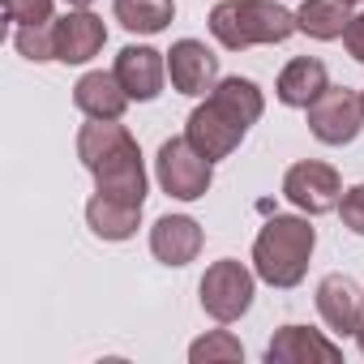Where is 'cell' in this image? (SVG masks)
Here are the masks:
<instances>
[{
    "mask_svg": "<svg viewBox=\"0 0 364 364\" xmlns=\"http://www.w3.org/2000/svg\"><path fill=\"white\" fill-rule=\"evenodd\" d=\"M77 159L95 176V193L129 206H146L150 180H146L141 146L120 120H86L77 129Z\"/></svg>",
    "mask_w": 364,
    "mask_h": 364,
    "instance_id": "6da1fadb",
    "label": "cell"
},
{
    "mask_svg": "<svg viewBox=\"0 0 364 364\" xmlns=\"http://www.w3.org/2000/svg\"><path fill=\"white\" fill-rule=\"evenodd\" d=\"M313 249H317V232H313L309 215H274L262 223V232L253 240V270L262 283L291 291L304 283Z\"/></svg>",
    "mask_w": 364,
    "mask_h": 364,
    "instance_id": "7a4b0ae2",
    "label": "cell"
},
{
    "mask_svg": "<svg viewBox=\"0 0 364 364\" xmlns=\"http://www.w3.org/2000/svg\"><path fill=\"white\" fill-rule=\"evenodd\" d=\"M296 31V14L279 0H219L210 9V35L228 52L287 43Z\"/></svg>",
    "mask_w": 364,
    "mask_h": 364,
    "instance_id": "3957f363",
    "label": "cell"
},
{
    "mask_svg": "<svg viewBox=\"0 0 364 364\" xmlns=\"http://www.w3.org/2000/svg\"><path fill=\"white\" fill-rule=\"evenodd\" d=\"M198 296H202L206 317H215L219 326H232V321H240V317L253 309L257 270H249V266L236 262V257H219V262L206 266V274H202V283H198Z\"/></svg>",
    "mask_w": 364,
    "mask_h": 364,
    "instance_id": "277c9868",
    "label": "cell"
},
{
    "mask_svg": "<svg viewBox=\"0 0 364 364\" xmlns=\"http://www.w3.org/2000/svg\"><path fill=\"white\" fill-rule=\"evenodd\" d=\"M154 180L159 189L176 202H198L215 185V163L193 150L189 137H167L154 154Z\"/></svg>",
    "mask_w": 364,
    "mask_h": 364,
    "instance_id": "5b68a950",
    "label": "cell"
},
{
    "mask_svg": "<svg viewBox=\"0 0 364 364\" xmlns=\"http://www.w3.org/2000/svg\"><path fill=\"white\" fill-rule=\"evenodd\" d=\"M283 198L300 210V215H330L343 202V180L330 163L321 159H300L287 167L283 176Z\"/></svg>",
    "mask_w": 364,
    "mask_h": 364,
    "instance_id": "8992f818",
    "label": "cell"
},
{
    "mask_svg": "<svg viewBox=\"0 0 364 364\" xmlns=\"http://www.w3.org/2000/svg\"><path fill=\"white\" fill-rule=\"evenodd\" d=\"M304 112H309V133L321 146H347L364 129V103L347 86H326V95L317 103H309Z\"/></svg>",
    "mask_w": 364,
    "mask_h": 364,
    "instance_id": "52a82bcc",
    "label": "cell"
},
{
    "mask_svg": "<svg viewBox=\"0 0 364 364\" xmlns=\"http://www.w3.org/2000/svg\"><path fill=\"white\" fill-rule=\"evenodd\" d=\"M245 133H249V124H245L240 116H232L223 103H215L210 95L193 107V116H189V124H185V137H189L193 150L206 154L210 163L228 159V154L245 141Z\"/></svg>",
    "mask_w": 364,
    "mask_h": 364,
    "instance_id": "ba28073f",
    "label": "cell"
},
{
    "mask_svg": "<svg viewBox=\"0 0 364 364\" xmlns=\"http://www.w3.org/2000/svg\"><path fill=\"white\" fill-rule=\"evenodd\" d=\"M167 77H171V90L189 99H206L219 86V56L202 39H176L167 52Z\"/></svg>",
    "mask_w": 364,
    "mask_h": 364,
    "instance_id": "9c48e42d",
    "label": "cell"
},
{
    "mask_svg": "<svg viewBox=\"0 0 364 364\" xmlns=\"http://www.w3.org/2000/svg\"><path fill=\"white\" fill-rule=\"evenodd\" d=\"M112 73L120 77V86L133 103H154L163 95V82H167V52H154L146 43H129V48H120Z\"/></svg>",
    "mask_w": 364,
    "mask_h": 364,
    "instance_id": "30bf717a",
    "label": "cell"
},
{
    "mask_svg": "<svg viewBox=\"0 0 364 364\" xmlns=\"http://www.w3.org/2000/svg\"><path fill=\"white\" fill-rule=\"evenodd\" d=\"M317 313L326 321L330 334L338 338H355L360 321H364V287L351 279V274H326L317 283Z\"/></svg>",
    "mask_w": 364,
    "mask_h": 364,
    "instance_id": "8fae6325",
    "label": "cell"
},
{
    "mask_svg": "<svg viewBox=\"0 0 364 364\" xmlns=\"http://www.w3.org/2000/svg\"><path fill=\"white\" fill-rule=\"evenodd\" d=\"M343 347L309 326H279L266 343V364H338Z\"/></svg>",
    "mask_w": 364,
    "mask_h": 364,
    "instance_id": "7c38bea8",
    "label": "cell"
},
{
    "mask_svg": "<svg viewBox=\"0 0 364 364\" xmlns=\"http://www.w3.org/2000/svg\"><path fill=\"white\" fill-rule=\"evenodd\" d=\"M107 43V26L90 9H69L56 18V60L60 65H90Z\"/></svg>",
    "mask_w": 364,
    "mask_h": 364,
    "instance_id": "4fadbf2b",
    "label": "cell"
},
{
    "mask_svg": "<svg viewBox=\"0 0 364 364\" xmlns=\"http://www.w3.org/2000/svg\"><path fill=\"white\" fill-rule=\"evenodd\" d=\"M202 223L198 219H189V215H163V219H154V228H150V253H154V262H163V266H189V262H198V253H202Z\"/></svg>",
    "mask_w": 364,
    "mask_h": 364,
    "instance_id": "5bb4252c",
    "label": "cell"
},
{
    "mask_svg": "<svg viewBox=\"0 0 364 364\" xmlns=\"http://www.w3.org/2000/svg\"><path fill=\"white\" fill-rule=\"evenodd\" d=\"M73 103H77V112H82L86 120H120L124 107H129L133 99L124 95V86H120L116 73L90 69V73L77 77V86H73Z\"/></svg>",
    "mask_w": 364,
    "mask_h": 364,
    "instance_id": "9a60e30c",
    "label": "cell"
},
{
    "mask_svg": "<svg viewBox=\"0 0 364 364\" xmlns=\"http://www.w3.org/2000/svg\"><path fill=\"white\" fill-rule=\"evenodd\" d=\"M326 86H330L326 65L317 56H296V60L283 65V73L274 82V99L283 107H309V103H317L326 95Z\"/></svg>",
    "mask_w": 364,
    "mask_h": 364,
    "instance_id": "2e32d148",
    "label": "cell"
},
{
    "mask_svg": "<svg viewBox=\"0 0 364 364\" xmlns=\"http://www.w3.org/2000/svg\"><path fill=\"white\" fill-rule=\"evenodd\" d=\"M86 228H90L99 240H112V245L133 240L137 228H141V206H129V202H116V198L95 193V198L86 202Z\"/></svg>",
    "mask_w": 364,
    "mask_h": 364,
    "instance_id": "e0dca14e",
    "label": "cell"
},
{
    "mask_svg": "<svg viewBox=\"0 0 364 364\" xmlns=\"http://www.w3.org/2000/svg\"><path fill=\"white\" fill-rule=\"evenodd\" d=\"M351 0H304V5L296 9V26L300 35L317 39V43H334L343 39L347 22H351Z\"/></svg>",
    "mask_w": 364,
    "mask_h": 364,
    "instance_id": "ac0fdd59",
    "label": "cell"
},
{
    "mask_svg": "<svg viewBox=\"0 0 364 364\" xmlns=\"http://www.w3.org/2000/svg\"><path fill=\"white\" fill-rule=\"evenodd\" d=\"M112 14L129 35H159L171 26L176 5L171 0H112Z\"/></svg>",
    "mask_w": 364,
    "mask_h": 364,
    "instance_id": "d6986e66",
    "label": "cell"
},
{
    "mask_svg": "<svg viewBox=\"0 0 364 364\" xmlns=\"http://www.w3.org/2000/svg\"><path fill=\"white\" fill-rule=\"evenodd\" d=\"M189 360L193 364H236L245 360V347L232 330H206L202 338L189 343Z\"/></svg>",
    "mask_w": 364,
    "mask_h": 364,
    "instance_id": "ffe728a7",
    "label": "cell"
},
{
    "mask_svg": "<svg viewBox=\"0 0 364 364\" xmlns=\"http://www.w3.org/2000/svg\"><path fill=\"white\" fill-rule=\"evenodd\" d=\"M14 48H18L26 60H35V65L56 60V22H43V26H18V31H14Z\"/></svg>",
    "mask_w": 364,
    "mask_h": 364,
    "instance_id": "44dd1931",
    "label": "cell"
},
{
    "mask_svg": "<svg viewBox=\"0 0 364 364\" xmlns=\"http://www.w3.org/2000/svg\"><path fill=\"white\" fill-rule=\"evenodd\" d=\"M56 0H5V18L14 26H43V22H56L52 18Z\"/></svg>",
    "mask_w": 364,
    "mask_h": 364,
    "instance_id": "7402d4cb",
    "label": "cell"
},
{
    "mask_svg": "<svg viewBox=\"0 0 364 364\" xmlns=\"http://www.w3.org/2000/svg\"><path fill=\"white\" fill-rule=\"evenodd\" d=\"M338 219L351 236H364V185H351L343 189V202H338Z\"/></svg>",
    "mask_w": 364,
    "mask_h": 364,
    "instance_id": "603a6c76",
    "label": "cell"
},
{
    "mask_svg": "<svg viewBox=\"0 0 364 364\" xmlns=\"http://www.w3.org/2000/svg\"><path fill=\"white\" fill-rule=\"evenodd\" d=\"M343 48H347V56H351L355 65H364V14H355V18L347 22V31H343Z\"/></svg>",
    "mask_w": 364,
    "mask_h": 364,
    "instance_id": "cb8c5ba5",
    "label": "cell"
},
{
    "mask_svg": "<svg viewBox=\"0 0 364 364\" xmlns=\"http://www.w3.org/2000/svg\"><path fill=\"white\" fill-rule=\"evenodd\" d=\"M65 5H69V9H90L95 0H65Z\"/></svg>",
    "mask_w": 364,
    "mask_h": 364,
    "instance_id": "d4e9b609",
    "label": "cell"
},
{
    "mask_svg": "<svg viewBox=\"0 0 364 364\" xmlns=\"http://www.w3.org/2000/svg\"><path fill=\"white\" fill-rule=\"evenodd\" d=\"M355 347L364 351V321H360V330H355Z\"/></svg>",
    "mask_w": 364,
    "mask_h": 364,
    "instance_id": "484cf974",
    "label": "cell"
},
{
    "mask_svg": "<svg viewBox=\"0 0 364 364\" xmlns=\"http://www.w3.org/2000/svg\"><path fill=\"white\" fill-rule=\"evenodd\" d=\"M351 5H364V0H351Z\"/></svg>",
    "mask_w": 364,
    "mask_h": 364,
    "instance_id": "4316f807",
    "label": "cell"
},
{
    "mask_svg": "<svg viewBox=\"0 0 364 364\" xmlns=\"http://www.w3.org/2000/svg\"><path fill=\"white\" fill-rule=\"evenodd\" d=\"M360 103H364V90H360Z\"/></svg>",
    "mask_w": 364,
    "mask_h": 364,
    "instance_id": "83f0119b",
    "label": "cell"
}]
</instances>
